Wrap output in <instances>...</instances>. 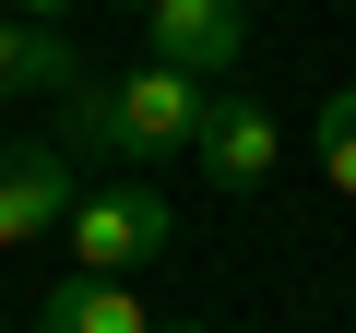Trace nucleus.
Instances as JSON below:
<instances>
[{
    "label": "nucleus",
    "instance_id": "f257e3e1",
    "mask_svg": "<svg viewBox=\"0 0 356 333\" xmlns=\"http://www.w3.org/2000/svg\"><path fill=\"white\" fill-rule=\"evenodd\" d=\"M60 238H72V262H83V274H119V286H131V274L178 238V215H166V191L131 166V179H95V191L72 203V226H60Z\"/></svg>",
    "mask_w": 356,
    "mask_h": 333
},
{
    "label": "nucleus",
    "instance_id": "f03ea898",
    "mask_svg": "<svg viewBox=\"0 0 356 333\" xmlns=\"http://www.w3.org/2000/svg\"><path fill=\"white\" fill-rule=\"evenodd\" d=\"M107 95H119V155H131V166H154V155H202L214 84H191V72L143 60V72H131V84H107Z\"/></svg>",
    "mask_w": 356,
    "mask_h": 333
},
{
    "label": "nucleus",
    "instance_id": "7ed1b4c3",
    "mask_svg": "<svg viewBox=\"0 0 356 333\" xmlns=\"http://www.w3.org/2000/svg\"><path fill=\"white\" fill-rule=\"evenodd\" d=\"M83 179H72V143H0V250H24L48 226H72Z\"/></svg>",
    "mask_w": 356,
    "mask_h": 333
},
{
    "label": "nucleus",
    "instance_id": "20e7f679",
    "mask_svg": "<svg viewBox=\"0 0 356 333\" xmlns=\"http://www.w3.org/2000/svg\"><path fill=\"white\" fill-rule=\"evenodd\" d=\"M143 48H154L166 72L214 84V72H238V48H250V0H154V13H143Z\"/></svg>",
    "mask_w": 356,
    "mask_h": 333
},
{
    "label": "nucleus",
    "instance_id": "39448f33",
    "mask_svg": "<svg viewBox=\"0 0 356 333\" xmlns=\"http://www.w3.org/2000/svg\"><path fill=\"white\" fill-rule=\"evenodd\" d=\"M273 155H285L273 107H261V95H214V119H202V166H214V179H226V191H261Z\"/></svg>",
    "mask_w": 356,
    "mask_h": 333
},
{
    "label": "nucleus",
    "instance_id": "423d86ee",
    "mask_svg": "<svg viewBox=\"0 0 356 333\" xmlns=\"http://www.w3.org/2000/svg\"><path fill=\"white\" fill-rule=\"evenodd\" d=\"M0 95H83V60L60 24H24V13H0Z\"/></svg>",
    "mask_w": 356,
    "mask_h": 333
},
{
    "label": "nucleus",
    "instance_id": "0eeeda50",
    "mask_svg": "<svg viewBox=\"0 0 356 333\" xmlns=\"http://www.w3.org/2000/svg\"><path fill=\"white\" fill-rule=\"evenodd\" d=\"M36 333H154V321H143V297L119 274H72V286H48V321Z\"/></svg>",
    "mask_w": 356,
    "mask_h": 333
},
{
    "label": "nucleus",
    "instance_id": "6e6552de",
    "mask_svg": "<svg viewBox=\"0 0 356 333\" xmlns=\"http://www.w3.org/2000/svg\"><path fill=\"white\" fill-rule=\"evenodd\" d=\"M309 155H321V179H332V191L356 203V84H344V95L321 107V143H309Z\"/></svg>",
    "mask_w": 356,
    "mask_h": 333
},
{
    "label": "nucleus",
    "instance_id": "1a4fd4ad",
    "mask_svg": "<svg viewBox=\"0 0 356 333\" xmlns=\"http://www.w3.org/2000/svg\"><path fill=\"white\" fill-rule=\"evenodd\" d=\"M72 155H119V95H107V84L72 95ZM119 166H131V155H119Z\"/></svg>",
    "mask_w": 356,
    "mask_h": 333
},
{
    "label": "nucleus",
    "instance_id": "9d476101",
    "mask_svg": "<svg viewBox=\"0 0 356 333\" xmlns=\"http://www.w3.org/2000/svg\"><path fill=\"white\" fill-rule=\"evenodd\" d=\"M13 13H24V24H60V13H72V0H13Z\"/></svg>",
    "mask_w": 356,
    "mask_h": 333
},
{
    "label": "nucleus",
    "instance_id": "9b49d317",
    "mask_svg": "<svg viewBox=\"0 0 356 333\" xmlns=\"http://www.w3.org/2000/svg\"><path fill=\"white\" fill-rule=\"evenodd\" d=\"M154 333H202V321H154Z\"/></svg>",
    "mask_w": 356,
    "mask_h": 333
},
{
    "label": "nucleus",
    "instance_id": "f8f14e48",
    "mask_svg": "<svg viewBox=\"0 0 356 333\" xmlns=\"http://www.w3.org/2000/svg\"><path fill=\"white\" fill-rule=\"evenodd\" d=\"M131 13H154V0H131Z\"/></svg>",
    "mask_w": 356,
    "mask_h": 333
}]
</instances>
